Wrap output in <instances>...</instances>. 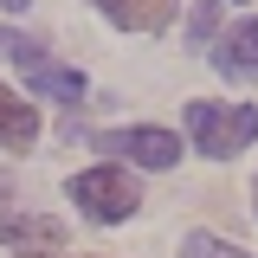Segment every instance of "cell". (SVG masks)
Segmentation results:
<instances>
[{
	"label": "cell",
	"instance_id": "4fadbf2b",
	"mask_svg": "<svg viewBox=\"0 0 258 258\" xmlns=\"http://www.w3.org/2000/svg\"><path fill=\"white\" fill-rule=\"evenodd\" d=\"M252 200H258V187H252Z\"/></svg>",
	"mask_w": 258,
	"mask_h": 258
},
{
	"label": "cell",
	"instance_id": "3957f363",
	"mask_svg": "<svg viewBox=\"0 0 258 258\" xmlns=\"http://www.w3.org/2000/svg\"><path fill=\"white\" fill-rule=\"evenodd\" d=\"M0 245L7 252H58L64 245V220H39V213H20V200H13V174H0Z\"/></svg>",
	"mask_w": 258,
	"mask_h": 258
},
{
	"label": "cell",
	"instance_id": "7c38bea8",
	"mask_svg": "<svg viewBox=\"0 0 258 258\" xmlns=\"http://www.w3.org/2000/svg\"><path fill=\"white\" fill-rule=\"evenodd\" d=\"M0 7H7V13H26V0H0Z\"/></svg>",
	"mask_w": 258,
	"mask_h": 258
},
{
	"label": "cell",
	"instance_id": "7a4b0ae2",
	"mask_svg": "<svg viewBox=\"0 0 258 258\" xmlns=\"http://www.w3.org/2000/svg\"><path fill=\"white\" fill-rule=\"evenodd\" d=\"M64 194H71L97 226H116V220H129V213L142 207L129 168H84V174H71V187H64Z\"/></svg>",
	"mask_w": 258,
	"mask_h": 258
},
{
	"label": "cell",
	"instance_id": "277c9868",
	"mask_svg": "<svg viewBox=\"0 0 258 258\" xmlns=\"http://www.w3.org/2000/svg\"><path fill=\"white\" fill-rule=\"evenodd\" d=\"M97 149L103 155H129L136 168H174L181 161V142L168 129H110V136H97Z\"/></svg>",
	"mask_w": 258,
	"mask_h": 258
},
{
	"label": "cell",
	"instance_id": "8fae6325",
	"mask_svg": "<svg viewBox=\"0 0 258 258\" xmlns=\"http://www.w3.org/2000/svg\"><path fill=\"white\" fill-rule=\"evenodd\" d=\"M20 45H26V39H20V32H7V26H0V58H13V52H20Z\"/></svg>",
	"mask_w": 258,
	"mask_h": 258
},
{
	"label": "cell",
	"instance_id": "8992f818",
	"mask_svg": "<svg viewBox=\"0 0 258 258\" xmlns=\"http://www.w3.org/2000/svg\"><path fill=\"white\" fill-rule=\"evenodd\" d=\"M213 71L232 78V84H258V20H239V26L213 45Z\"/></svg>",
	"mask_w": 258,
	"mask_h": 258
},
{
	"label": "cell",
	"instance_id": "9c48e42d",
	"mask_svg": "<svg viewBox=\"0 0 258 258\" xmlns=\"http://www.w3.org/2000/svg\"><path fill=\"white\" fill-rule=\"evenodd\" d=\"M181 258H252V252L226 245V239H213V232H187V239H181Z\"/></svg>",
	"mask_w": 258,
	"mask_h": 258
},
{
	"label": "cell",
	"instance_id": "5b68a950",
	"mask_svg": "<svg viewBox=\"0 0 258 258\" xmlns=\"http://www.w3.org/2000/svg\"><path fill=\"white\" fill-rule=\"evenodd\" d=\"M13 64H20V78H26L32 91L58 97V103H84V71H71V64H52L39 45H32V39L13 52Z\"/></svg>",
	"mask_w": 258,
	"mask_h": 258
},
{
	"label": "cell",
	"instance_id": "52a82bcc",
	"mask_svg": "<svg viewBox=\"0 0 258 258\" xmlns=\"http://www.w3.org/2000/svg\"><path fill=\"white\" fill-rule=\"evenodd\" d=\"M91 7L110 20V26H123V32H161L174 13H181V0H91Z\"/></svg>",
	"mask_w": 258,
	"mask_h": 258
},
{
	"label": "cell",
	"instance_id": "6da1fadb",
	"mask_svg": "<svg viewBox=\"0 0 258 258\" xmlns=\"http://www.w3.org/2000/svg\"><path fill=\"white\" fill-rule=\"evenodd\" d=\"M187 136L200 155L226 161V155L258 142V110L252 103H187Z\"/></svg>",
	"mask_w": 258,
	"mask_h": 258
},
{
	"label": "cell",
	"instance_id": "ba28073f",
	"mask_svg": "<svg viewBox=\"0 0 258 258\" xmlns=\"http://www.w3.org/2000/svg\"><path fill=\"white\" fill-rule=\"evenodd\" d=\"M32 136H39V110H32L26 97H13L7 84H0V142L26 155V149H32Z\"/></svg>",
	"mask_w": 258,
	"mask_h": 258
},
{
	"label": "cell",
	"instance_id": "30bf717a",
	"mask_svg": "<svg viewBox=\"0 0 258 258\" xmlns=\"http://www.w3.org/2000/svg\"><path fill=\"white\" fill-rule=\"evenodd\" d=\"M213 26H220V0H200V7L187 13V39L200 45V39H213Z\"/></svg>",
	"mask_w": 258,
	"mask_h": 258
}]
</instances>
